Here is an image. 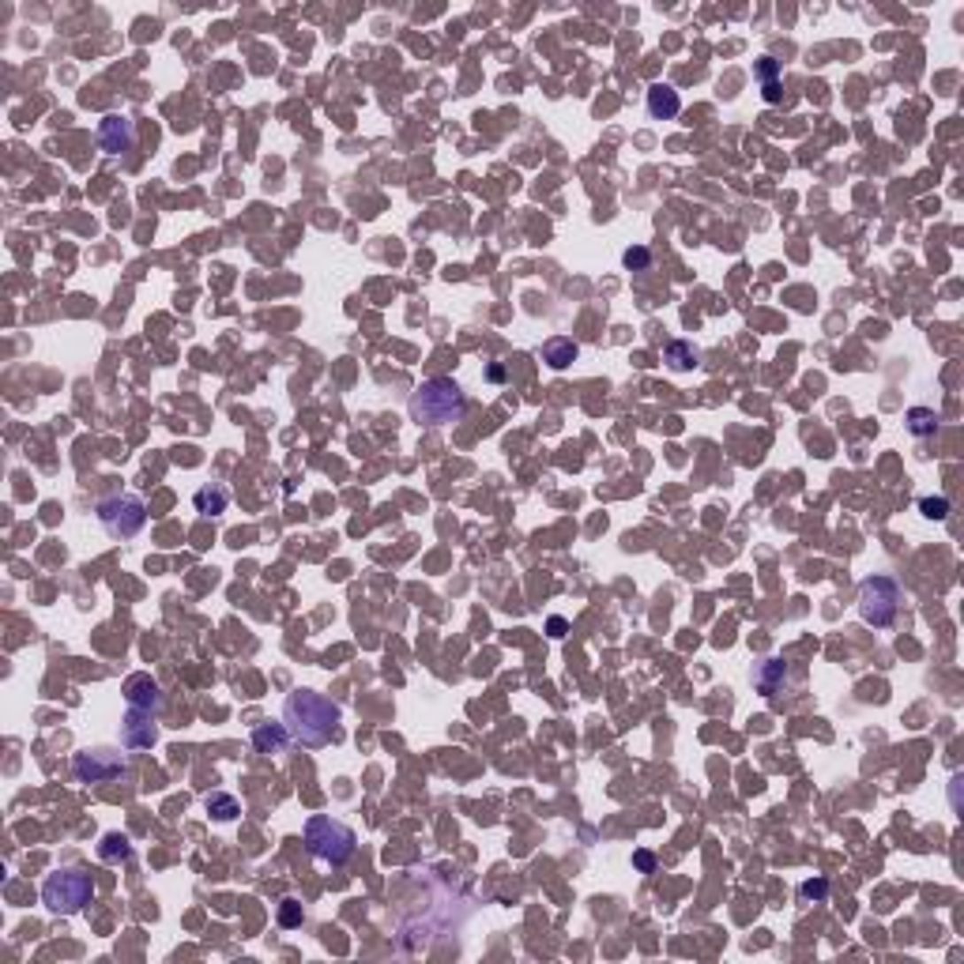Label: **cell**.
<instances>
[{"label":"cell","mask_w":964,"mask_h":964,"mask_svg":"<svg viewBox=\"0 0 964 964\" xmlns=\"http://www.w3.org/2000/svg\"><path fill=\"white\" fill-rule=\"evenodd\" d=\"M95 897V882L83 870H57L42 885V904L53 915H80Z\"/></svg>","instance_id":"cell-4"},{"label":"cell","mask_w":964,"mask_h":964,"mask_svg":"<svg viewBox=\"0 0 964 964\" xmlns=\"http://www.w3.org/2000/svg\"><path fill=\"white\" fill-rule=\"evenodd\" d=\"M204 806H207V814H212L215 821H234L237 814H242V806H237V798L234 795H227V791H212L204 798Z\"/></svg>","instance_id":"cell-17"},{"label":"cell","mask_w":964,"mask_h":964,"mask_svg":"<svg viewBox=\"0 0 964 964\" xmlns=\"http://www.w3.org/2000/svg\"><path fill=\"white\" fill-rule=\"evenodd\" d=\"M192 505H197V513H204V516H222L227 505H230V490L222 482L200 486V490L192 494Z\"/></svg>","instance_id":"cell-13"},{"label":"cell","mask_w":964,"mask_h":964,"mask_svg":"<svg viewBox=\"0 0 964 964\" xmlns=\"http://www.w3.org/2000/svg\"><path fill=\"white\" fill-rule=\"evenodd\" d=\"M98 147L106 155H125L136 147V125L125 113H110L98 121Z\"/></svg>","instance_id":"cell-8"},{"label":"cell","mask_w":964,"mask_h":964,"mask_svg":"<svg viewBox=\"0 0 964 964\" xmlns=\"http://www.w3.org/2000/svg\"><path fill=\"white\" fill-rule=\"evenodd\" d=\"M621 264H626L629 272H644L648 264H652V253L644 245H633V249H626V253H621Z\"/></svg>","instance_id":"cell-20"},{"label":"cell","mask_w":964,"mask_h":964,"mask_svg":"<svg viewBox=\"0 0 964 964\" xmlns=\"http://www.w3.org/2000/svg\"><path fill=\"white\" fill-rule=\"evenodd\" d=\"M155 738H158L155 716H147V712H136V708H132L128 720H125V728H121V743H125V750H147V746H155Z\"/></svg>","instance_id":"cell-10"},{"label":"cell","mask_w":964,"mask_h":964,"mask_svg":"<svg viewBox=\"0 0 964 964\" xmlns=\"http://www.w3.org/2000/svg\"><path fill=\"white\" fill-rule=\"evenodd\" d=\"M486 377H490V381H505V366H490V369H486Z\"/></svg>","instance_id":"cell-28"},{"label":"cell","mask_w":964,"mask_h":964,"mask_svg":"<svg viewBox=\"0 0 964 964\" xmlns=\"http://www.w3.org/2000/svg\"><path fill=\"white\" fill-rule=\"evenodd\" d=\"M788 663L783 659H765L761 667H758V675H753V682H758V690L765 693V697H776L783 686H788Z\"/></svg>","instance_id":"cell-14"},{"label":"cell","mask_w":964,"mask_h":964,"mask_svg":"<svg viewBox=\"0 0 964 964\" xmlns=\"http://www.w3.org/2000/svg\"><path fill=\"white\" fill-rule=\"evenodd\" d=\"M663 362L671 366L675 374H690V369L701 366V351H697L693 343H686V339H675V343L663 347Z\"/></svg>","instance_id":"cell-15"},{"label":"cell","mask_w":964,"mask_h":964,"mask_svg":"<svg viewBox=\"0 0 964 964\" xmlns=\"http://www.w3.org/2000/svg\"><path fill=\"white\" fill-rule=\"evenodd\" d=\"M95 516H98V524H102V531H106L110 539L125 543V539H136L140 531H143L147 505H143V497H136V494H110V497H102L98 505H95Z\"/></svg>","instance_id":"cell-5"},{"label":"cell","mask_w":964,"mask_h":964,"mask_svg":"<svg viewBox=\"0 0 964 964\" xmlns=\"http://www.w3.org/2000/svg\"><path fill=\"white\" fill-rule=\"evenodd\" d=\"M919 509H923V516H930V521H945V516H949V501L945 497H923V501H919Z\"/></svg>","instance_id":"cell-23"},{"label":"cell","mask_w":964,"mask_h":964,"mask_svg":"<svg viewBox=\"0 0 964 964\" xmlns=\"http://www.w3.org/2000/svg\"><path fill=\"white\" fill-rule=\"evenodd\" d=\"M125 701H128V708L147 712V716H158L162 705H166V697H162V686L151 675H132L125 682Z\"/></svg>","instance_id":"cell-9"},{"label":"cell","mask_w":964,"mask_h":964,"mask_svg":"<svg viewBox=\"0 0 964 964\" xmlns=\"http://www.w3.org/2000/svg\"><path fill=\"white\" fill-rule=\"evenodd\" d=\"M546 633H551V636H554V641H561V636H566V633H569V621H566V618H558V614H554L551 621H546Z\"/></svg>","instance_id":"cell-26"},{"label":"cell","mask_w":964,"mask_h":964,"mask_svg":"<svg viewBox=\"0 0 964 964\" xmlns=\"http://www.w3.org/2000/svg\"><path fill=\"white\" fill-rule=\"evenodd\" d=\"M776 76H780V65L773 61V57H761L758 61V80L768 87V83H776Z\"/></svg>","instance_id":"cell-24"},{"label":"cell","mask_w":964,"mask_h":964,"mask_svg":"<svg viewBox=\"0 0 964 964\" xmlns=\"http://www.w3.org/2000/svg\"><path fill=\"white\" fill-rule=\"evenodd\" d=\"M765 102H780V83H768L765 87Z\"/></svg>","instance_id":"cell-27"},{"label":"cell","mask_w":964,"mask_h":964,"mask_svg":"<svg viewBox=\"0 0 964 964\" xmlns=\"http://www.w3.org/2000/svg\"><path fill=\"white\" fill-rule=\"evenodd\" d=\"M576 354H581V347H576L573 339H566V335H554V339H546V343H543V362L551 366V369L573 366Z\"/></svg>","instance_id":"cell-16"},{"label":"cell","mask_w":964,"mask_h":964,"mask_svg":"<svg viewBox=\"0 0 964 964\" xmlns=\"http://www.w3.org/2000/svg\"><path fill=\"white\" fill-rule=\"evenodd\" d=\"M339 720H343V708L328 701L324 693L294 690L283 701V723L298 746H309V750L328 746L339 731Z\"/></svg>","instance_id":"cell-1"},{"label":"cell","mask_w":964,"mask_h":964,"mask_svg":"<svg viewBox=\"0 0 964 964\" xmlns=\"http://www.w3.org/2000/svg\"><path fill=\"white\" fill-rule=\"evenodd\" d=\"M305 848H309V855H313L317 863L347 867L351 859H354V848H359V837H354L351 825L317 814V818L305 821Z\"/></svg>","instance_id":"cell-3"},{"label":"cell","mask_w":964,"mask_h":964,"mask_svg":"<svg viewBox=\"0 0 964 964\" xmlns=\"http://www.w3.org/2000/svg\"><path fill=\"white\" fill-rule=\"evenodd\" d=\"M644 106L656 121H671V117L682 113V98H678V91L671 83H652L648 95H644Z\"/></svg>","instance_id":"cell-11"},{"label":"cell","mask_w":964,"mask_h":964,"mask_svg":"<svg viewBox=\"0 0 964 964\" xmlns=\"http://www.w3.org/2000/svg\"><path fill=\"white\" fill-rule=\"evenodd\" d=\"M407 414H411V422H419L426 429L452 426L467 414V396L452 377H429L419 384V392L411 396Z\"/></svg>","instance_id":"cell-2"},{"label":"cell","mask_w":964,"mask_h":964,"mask_svg":"<svg viewBox=\"0 0 964 964\" xmlns=\"http://www.w3.org/2000/svg\"><path fill=\"white\" fill-rule=\"evenodd\" d=\"M904 422H908V434H915V437L938 434V414H934L930 407H912L908 414H904Z\"/></svg>","instance_id":"cell-19"},{"label":"cell","mask_w":964,"mask_h":964,"mask_svg":"<svg viewBox=\"0 0 964 964\" xmlns=\"http://www.w3.org/2000/svg\"><path fill=\"white\" fill-rule=\"evenodd\" d=\"M798 897H803V900H818V904H821V900L829 897V882H825V878H806L803 885H798Z\"/></svg>","instance_id":"cell-22"},{"label":"cell","mask_w":964,"mask_h":964,"mask_svg":"<svg viewBox=\"0 0 964 964\" xmlns=\"http://www.w3.org/2000/svg\"><path fill=\"white\" fill-rule=\"evenodd\" d=\"M128 855H132L128 837H121V833H106V837H102V844H98V859H102V863H125Z\"/></svg>","instance_id":"cell-18"},{"label":"cell","mask_w":964,"mask_h":964,"mask_svg":"<svg viewBox=\"0 0 964 964\" xmlns=\"http://www.w3.org/2000/svg\"><path fill=\"white\" fill-rule=\"evenodd\" d=\"M279 927H287V930L302 927V904L298 900H283V904H279Z\"/></svg>","instance_id":"cell-21"},{"label":"cell","mask_w":964,"mask_h":964,"mask_svg":"<svg viewBox=\"0 0 964 964\" xmlns=\"http://www.w3.org/2000/svg\"><path fill=\"white\" fill-rule=\"evenodd\" d=\"M287 738H290V731H287V723H260V728H253V750L257 753H283L287 750Z\"/></svg>","instance_id":"cell-12"},{"label":"cell","mask_w":964,"mask_h":964,"mask_svg":"<svg viewBox=\"0 0 964 964\" xmlns=\"http://www.w3.org/2000/svg\"><path fill=\"white\" fill-rule=\"evenodd\" d=\"M900 611V584L893 576H867L859 584V614H863L867 626L885 629L897 621Z\"/></svg>","instance_id":"cell-6"},{"label":"cell","mask_w":964,"mask_h":964,"mask_svg":"<svg viewBox=\"0 0 964 964\" xmlns=\"http://www.w3.org/2000/svg\"><path fill=\"white\" fill-rule=\"evenodd\" d=\"M72 773H76L80 783H117V780H132L128 758L117 750H83L72 761Z\"/></svg>","instance_id":"cell-7"},{"label":"cell","mask_w":964,"mask_h":964,"mask_svg":"<svg viewBox=\"0 0 964 964\" xmlns=\"http://www.w3.org/2000/svg\"><path fill=\"white\" fill-rule=\"evenodd\" d=\"M633 867L641 870V874H652V870H656V855H652V852H636L633 855Z\"/></svg>","instance_id":"cell-25"}]
</instances>
